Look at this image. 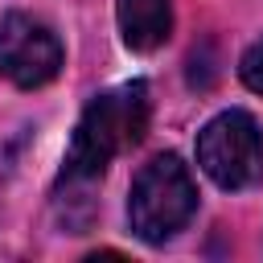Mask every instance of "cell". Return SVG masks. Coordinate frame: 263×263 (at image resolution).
Here are the masks:
<instances>
[{
    "label": "cell",
    "mask_w": 263,
    "mask_h": 263,
    "mask_svg": "<svg viewBox=\"0 0 263 263\" xmlns=\"http://www.w3.org/2000/svg\"><path fill=\"white\" fill-rule=\"evenodd\" d=\"M148 82H123L115 90H103L86 103L78 127H74V140H70V152H66V173L70 181H86V177H99L123 148H136L144 140V127H148Z\"/></svg>",
    "instance_id": "6da1fadb"
},
{
    "label": "cell",
    "mask_w": 263,
    "mask_h": 263,
    "mask_svg": "<svg viewBox=\"0 0 263 263\" xmlns=\"http://www.w3.org/2000/svg\"><path fill=\"white\" fill-rule=\"evenodd\" d=\"M197 210V185L189 177V168L181 164V156L164 152L152 156L127 193V222L144 242H164L173 238Z\"/></svg>",
    "instance_id": "7a4b0ae2"
},
{
    "label": "cell",
    "mask_w": 263,
    "mask_h": 263,
    "mask_svg": "<svg viewBox=\"0 0 263 263\" xmlns=\"http://www.w3.org/2000/svg\"><path fill=\"white\" fill-rule=\"evenodd\" d=\"M197 164L222 189L263 181V132L247 111H222L197 132Z\"/></svg>",
    "instance_id": "3957f363"
},
{
    "label": "cell",
    "mask_w": 263,
    "mask_h": 263,
    "mask_svg": "<svg viewBox=\"0 0 263 263\" xmlns=\"http://www.w3.org/2000/svg\"><path fill=\"white\" fill-rule=\"evenodd\" d=\"M238 74H242V82L255 90V95H263V37L242 53V62H238Z\"/></svg>",
    "instance_id": "8992f818"
},
{
    "label": "cell",
    "mask_w": 263,
    "mask_h": 263,
    "mask_svg": "<svg viewBox=\"0 0 263 263\" xmlns=\"http://www.w3.org/2000/svg\"><path fill=\"white\" fill-rule=\"evenodd\" d=\"M58 70H62L58 33L29 12H8L0 21V78L33 90V86H45Z\"/></svg>",
    "instance_id": "277c9868"
},
{
    "label": "cell",
    "mask_w": 263,
    "mask_h": 263,
    "mask_svg": "<svg viewBox=\"0 0 263 263\" xmlns=\"http://www.w3.org/2000/svg\"><path fill=\"white\" fill-rule=\"evenodd\" d=\"M119 33L132 49H156L173 33V0H119Z\"/></svg>",
    "instance_id": "5b68a950"
}]
</instances>
